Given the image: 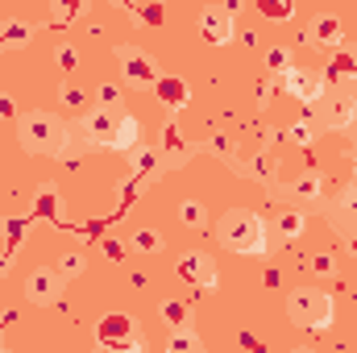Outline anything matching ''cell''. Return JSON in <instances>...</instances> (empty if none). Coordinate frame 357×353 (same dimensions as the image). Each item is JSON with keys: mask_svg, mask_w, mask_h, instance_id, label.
Segmentation results:
<instances>
[{"mask_svg": "<svg viewBox=\"0 0 357 353\" xmlns=\"http://www.w3.org/2000/svg\"><path fill=\"white\" fill-rule=\"evenodd\" d=\"M17 142H21L25 154L59 158V154H67V146H71V129H67L54 112L33 108V112H25V117L17 121Z\"/></svg>", "mask_w": 357, "mask_h": 353, "instance_id": "cell-1", "label": "cell"}, {"mask_svg": "<svg viewBox=\"0 0 357 353\" xmlns=\"http://www.w3.org/2000/svg\"><path fill=\"white\" fill-rule=\"evenodd\" d=\"M216 237L233 254H250V258H262L266 254V225L250 208H229L220 216V225H216Z\"/></svg>", "mask_w": 357, "mask_h": 353, "instance_id": "cell-2", "label": "cell"}, {"mask_svg": "<svg viewBox=\"0 0 357 353\" xmlns=\"http://www.w3.org/2000/svg\"><path fill=\"white\" fill-rule=\"evenodd\" d=\"M287 316H291L295 329L320 333V329L333 324V299H328L324 291H316V287H295V291L287 295Z\"/></svg>", "mask_w": 357, "mask_h": 353, "instance_id": "cell-3", "label": "cell"}, {"mask_svg": "<svg viewBox=\"0 0 357 353\" xmlns=\"http://www.w3.org/2000/svg\"><path fill=\"white\" fill-rule=\"evenodd\" d=\"M357 121V96L349 88H328L312 104V125L316 129H349Z\"/></svg>", "mask_w": 357, "mask_h": 353, "instance_id": "cell-4", "label": "cell"}, {"mask_svg": "<svg viewBox=\"0 0 357 353\" xmlns=\"http://www.w3.org/2000/svg\"><path fill=\"white\" fill-rule=\"evenodd\" d=\"M121 117H125V112H121V104H116V108L100 104V108H91L88 117L79 121V129H75V133H79V142H84V146H108V150H112L116 129H121Z\"/></svg>", "mask_w": 357, "mask_h": 353, "instance_id": "cell-5", "label": "cell"}, {"mask_svg": "<svg viewBox=\"0 0 357 353\" xmlns=\"http://www.w3.org/2000/svg\"><path fill=\"white\" fill-rule=\"evenodd\" d=\"M199 33H204V42H212V46H229V42L237 38L233 4H208V8L199 13Z\"/></svg>", "mask_w": 357, "mask_h": 353, "instance_id": "cell-6", "label": "cell"}, {"mask_svg": "<svg viewBox=\"0 0 357 353\" xmlns=\"http://www.w3.org/2000/svg\"><path fill=\"white\" fill-rule=\"evenodd\" d=\"M116 63H121V71H125L129 84H137V88L158 84V63H154V54H146L142 46H116Z\"/></svg>", "mask_w": 357, "mask_h": 353, "instance_id": "cell-7", "label": "cell"}, {"mask_svg": "<svg viewBox=\"0 0 357 353\" xmlns=\"http://www.w3.org/2000/svg\"><path fill=\"white\" fill-rule=\"evenodd\" d=\"M341 38H345V21L337 13H316L303 29V42L316 50H341Z\"/></svg>", "mask_w": 357, "mask_h": 353, "instance_id": "cell-8", "label": "cell"}, {"mask_svg": "<svg viewBox=\"0 0 357 353\" xmlns=\"http://www.w3.org/2000/svg\"><path fill=\"white\" fill-rule=\"evenodd\" d=\"M133 333H137V324H133V316H125V312H108V316H100V324H96V341H100L104 350H129V345H133Z\"/></svg>", "mask_w": 357, "mask_h": 353, "instance_id": "cell-9", "label": "cell"}, {"mask_svg": "<svg viewBox=\"0 0 357 353\" xmlns=\"http://www.w3.org/2000/svg\"><path fill=\"white\" fill-rule=\"evenodd\" d=\"M63 274L59 270H33L29 278H25V299L29 303H38V308H50V303H59L63 299Z\"/></svg>", "mask_w": 357, "mask_h": 353, "instance_id": "cell-10", "label": "cell"}, {"mask_svg": "<svg viewBox=\"0 0 357 353\" xmlns=\"http://www.w3.org/2000/svg\"><path fill=\"white\" fill-rule=\"evenodd\" d=\"M178 278H187L191 287L208 291V287H216V262L208 254H183L178 258Z\"/></svg>", "mask_w": 357, "mask_h": 353, "instance_id": "cell-11", "label": "cell"}, {"mask_svg": "<svg viewBox=\"0 0 357 353\" xmlns=\"http://www.w3.org/2000/svg\"><path fill=\"white\" fill-rule=\"evenodd\" d=\"M328 220H333L337 229H345V233L357 229V179H349V183L341 187V195H337L333 208H328Z\"/></svg>", "mask_w": 357, "mask_h": 353, "instance_id": "cell-12", "label": "cell"}, {"mask_svg": "<svg viewBox=\"0 0 357 353\" xmlns=\"http://www.w3.org/2000/svg\"><path fill=\"white\" fill-rule=\"evenodd\" d=\"M154 96L162 100V108H167V112H178V108H187V100H191V88H187V80H178V75H158V84H154Z\"/></svg>", "mask_w": 357, "mask_h": 353, "instance_id": "cell-13", "label": "cell"}, {"mask_svg": "<svg viewBox=\"0 0 357 353\" xmlns=\"http://www.w3.org/2000/svg\"><path fill=\"white\" fill-rule=\"evenodd\" d=\"M270 229L278 233V241H299L303 237V229H307V216H303V208H278L274 212V220H270Z\"/></svg>", "mask_w": 357, "mask_h": 353, "instance_id": "cell-14", "label": "cell"}, {"mask_svg": "<svg viewBox=\"0 0 357 353\" xmlns=\"http://www.w3.org/2000/svg\"><path fill=\"white\" fill-rule=\"evenodd\" d=\"M282 84H287V91H291L295 100H303V104H316V100L324 96V80H320V75H312V71H299V67H295Z\"/></svg>", "mask_w": 357, "mask_h": 353, "instance_id": "cell-15", "label": "cell"}, {"mask_svg": "<svg viewBox=\"0 0 357 353\" xmlns=\"http://www.w3.org/2000/svg\"><path fill=\"white\" fill-rule=\"evenodd\" d=\"M195 150H199V146L183 142V129L167 125V133H162V167H183V163H187Z\"/></svg>", "mask_w": 357, "mask_h": 353, "instance_id": "cell-16", "label": "cell"}, {"mask_svg": "<svg viewBox=\"0 0 357 353\" xmlns=\"http://www.w3.org/2000/svg\"><path fill=\"white\" fill-rule=\"evenodd\" d=\"M328 80H333L337 88L357 84V50H337V54H333V63H328Z\"/></svg>", "mask_w": 357, "mask_h": 353, "instance_id": "cell-17", "label": "cell"}, {"mask_svg": "<svg viewBox=\"0 0 357 353\" xmlns=\"http://www.w3.org/2000/svg\"><path fill=\"white\" fill-rule=\"evenodd\" d=\"M33 38V25L29 21H0V50H21L25 42Z\"/></svg>", "mask_w": 357, "mask_h": 353, "instance_id": "cell-18", "label": "cell"}, {"mask_svg": "<svg viewBox=\"0 0 357 353\" xmlns=\"http://www.w3.org/2000/svg\"><path fill=\"white\" fill-rule=\"evenodd\" d=\"M282 195H287V200H295V204H303V200H316V195H320V175H312V171L295 175L287 187H282Z\"/></svg>", "mask_w": 357, "mask_h": 353, "instance_id": "cell-19", "label": "cell"}, {"mask_svg": "<svg viewBox=\"0 0 357 353\" xmlns=\"http://www.w3.org/2000/svg\"><path fill=\"white\" fill-rule=\"evenodd\" d=\"M162 320L171 324V333H175V329H191V308H187V299H162Z\"/></svg>", "mask_w": 357, "mask_h": 353, "instance_id": "cell-20", "label": "cell"}, {"mask_svg": "<svg viewBox=\"0 0 357 353\" xmlns=\"http://www.w3.org/2000/svg\"><path fill=\"white\" fill-rule=\"evenodd\" d=\"M142 142V125H137V117H121V129H116V142H112V150H133Z\"/></svg>", "mask_w": 357, "mask_h": 353, "instance_id": "cell-21", "label": "cell"}, {"mask_svg": "<svg viewBox=\"0 0 357 353\" xmlns=\"http://www.w3.org/2000/svg\"><path fill=\"white\" fill-rule=\"evenodd\" d=\"M167 353H204V341L191 333V329H175L167 337Z\"/></svg>", "mask_w": 357, "mask_h": 353, "instance_id": "cell-22", "label": "cell"}, {"mask_svg": "<svg viewBox=\"0 0 357 353\" xmlns=\"http://www.w3.org/2000/svg\"><path fill=\"white\" fill-rule=\"evenodd\" d=\"M178 220L191 225V229H204L208 225V208L199 200H178Z\"/></svg>", "mask_w": 357, "mask_h": 353, "instance_id": "cell-23", "label": "cell"}, {"mask_svg": "<svg viewBox=\"0 0 357 353\" xmlns=\"http://www.w3.org/2000/svg\"><path fill=\"white\" fill-rule=\"evenodd\" d=\"M266 67H270V75H282V80H287V75L295 71L291 50H287V46H270V50H266Z\"/></svg>", "mask_w": 357, "mask_h": 353, "instance_id": "cell-24", "label": "cell"}, {"mask_svg": "<svg viewBox=\"0 0 357 353\" xmlns=\"http://www.w3.org/2000/svg\"><path fill=\"white\" fill-rule=\"evenodd\" d=\"M129 246H133L137 254H158V250H162V237H158L154 229H137V233L129 237Z\"/></svg>", "mask_w": 357, "mask_h": 353, "instance_id": "cell-25", "label": "cell"}, {"mask_svg": "<svg viewBox=\"0 0 357 353\" xmlns=\"http://www.w3.org/2000/svg\"><path fill=\"white\" fill-rule=\"evenodd\" d=\"M258 8H262V17H270V21H291L295 17V4L291 0H258Z\"/></svg>", "mask_w": 357, "mask_h": 353, "instance_id": "cell-26", "label": "cell"}, {"mask_svg": "<svg viewBox=\"0 0 357 353\" xmlns=\"http://www.w3.org/2000/svg\"><path fill=\"white\" fill-rule=\"evenodd\" d=\"M84 270H88L84 254H63V258H59V274H63V278H79Z\"/></svg>", "mask_w": 357, "mask_h": 353, "instance_id": "cell-27", "label": "cell"}, {"mask_svg": "<svg viewBox=\"0 0 357 353\" xmlns=\"http://www.w3.org/2000/svg\"><path fill=\"white\" fill-rule=\"evenodd\" d=\"M54 59H59V67H63V71H75V67H79V50H75V46H67V42L54 50Z\"/></svg>", "mask_w": 357, "mask_h": 353, "instance_id": "cell-28", "label": "cell"}, {"mask_svg": "<svg viewBox=\"0 0 357 353\" xmlns=\"http://www.w3.org/2000/svg\"><path fill=\"white\" fill-rule=\"evenodd\" d=\"M291 142H295V146H312V142H316V125H312V121H299V125L291 129Z\"/></svg>", "mask_w": 357, "mask_h": 353, "instance_id": "cell-29", "label": "cell"}, {"mask_svg": "<svg viewBox=\"0 0 357 353\" xmlns=\"http://www.w3.org/2000/svg\"><path fill=\"white\" fill-rule=\"evenodd\" d=\"M154 163H158V154H154V150H142V146H133V171H137V175H142V171H150Z\"/></svg>", "mask_w": 357, "mask_h": 353, "instance_id": "cell-30", "label": "cell"}, {"mask_svg": "<svg viewBox=\"0 0 357 353\" xmlns=\"http://www.w3.org/2000/svg\"><path fill=\"white\" fill-rule=\"evenodd\" d=\"M63 104H67V108H84V104H88V91L84 88H63Z\"/></svg>", "mask_w": 357, "mask_h": 353, "instance_id": "cell-31", "label": "cell"}, {"mask_svg": "<svg viewBox=\"0 0 357 353\" xmlns=\"http://www.w3.org/2000/svg\"><path fill=\"white\" fill-rule=\"evenodd\" d=\"M137 17H142V21H150V25H162V21H167V8H162V4H150V8H142Z\"/></svg>", "mask_w": 357, "mask_h": 353, "instance_id": "cell-32", "label": "cell"}, {"mask_svg": "<svg viewBox=\"0 0 357 353\" xmlns=\"http://www.w3.org/2000/svg\"><path fill=\"white\" fill-rule=\"evenodd\" d=\"M0 121H17V104L8 91H0Z\"/></svg>", "mask_w": 357, "mask_h": 353, "instance_id": "cell-33", "label": "cell"}, {"mask_svg": "<svg viewBox=\"0 0 357 353\" xmlns=\"http://www.w3.org/2000/svg\"><path fill=\"white\" fill-rule=\"evenodd\" d=\"M312 270H316V274H333V270H337V266H333V254H316V258H312Z\"/></svg>", "mask_w": 357, "mask_h": 353, "instance_id": "cell-34", "label": "cell"}, {"mask_svg": "<svg viewBox=\"0 0 357 353\" xmlns=\"http://www.w3.org/2000/svg\"><path fill=\"white\" fill-rule=\"evenodd\" d=\"M75 13H79V4H54V8H50V17H54V21H71Z\"/></svg>", "mask_w": 357, "mask_h": 353, "instance_id": "cell-35", "label": "cell"}, {"mask_svg": "<svg viewBox=\"0 0 357 353\" xmlns=\"http://www.w3.org/2000/svg\"><path fill=\"white\" fill-rule=\"evenodd\" d=\"M100 100H104L108 108H116V104H121V91L112 88V84H100Z\"/></svg>", "mask_w": 357, "mask_h": 353, "instance_id": "cell-36", "label": "cell"}, {"mask_svg": "<svg viewBox=\"0 0 357 353\" xmlns=\"http://www.w3.org/2000/svg\"><path fill=\"white\" fill-rule=\"evenodd\" d=\"M104 254H108V258H112V262H121V258H125V250H121V246H116V241H104Z\"/></svg>", "mask_w": 357, "mask_h": 353, "instance_id": "cell-37", "label": "cell"}, {"mask_svg": "<svg viewBox=\"0 0 357 353\" xmlns=\"http://www.w3.org/2000/svg\"><path fill=\"white\" fill-rule=\"evenodd\" d=\"M241 345H245V350H254V353H262V341H258V337H250V333H241Z\"/></svg>", "mask_w": 357, "mask_h": 353, "instance_id": "cell-38", "label": "cell"}, {"mask_svg": "<svg viewBox=\"0 0 357 353\" xmlns=\"http://www.w3.org/2000/svg\"><path fill=\"white\" fill-rule=\"evenodd\" d=\"M125 353H150V350H146L142 341H133V345H129V350H125Z\"/></svg>", "mask_w": 357, "mask_h": 353, "instance_id": "cell-39", "label": "cell"}, {"mask_svg": "<svg viewBox=\"0 0 357 353\" xmlns=\"http://www.w3.org/2000/svg\"><path fill=\"white\" fill-rule=\"evenodd\" d=\"M291 353H316V350H307V345H299V350H291Z\"/></svg>", "mask_w": 357, "mask_h": 353, "instance_id": "cell-40", "label": "cell"}, {"mask_svg": "<svg viewBox=\"0 0 357 353\" xmlns=\"http://www.w3.org/2000/svg\"><path fill=\"white\" fill-rule=\"evenodd\" d=\"M0 350H4V333H0Z\"/></svg>", "mask_w": 357, "mask_h": 353, "instance_id": "cell-41", "label": "cell"}, {"mask_svg": "<svg viewBox=\"0 0 357 353\" xmlns=\"http://www.w3.org/2000/svg\"><path fill=\"white\" fill-rule=\"evenodd\" d=\"M0 353H4V350H0Z\"/></svg>", "mask_w": 357, "mask_h": 353, "instance_id": "cell-42", "label": "cell"}]
</instances>
